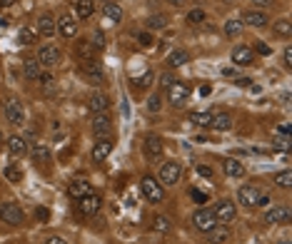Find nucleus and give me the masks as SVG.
Listing matches in <instances>:
<instances>
[{"instance_id":"f257e3e1","label":"nucleus","mask_w":292,"mask_h":244,"mask_svg":"<svg viewBox=\"0 0 292 244\" xmlns=\"http://www.w3.org/2000/svg\"><path fill=\"white\" fill-rule=\"evenodd\" d=\"M0 219L5 222V224H23V219H25V212L20 209V204H15V202H3L0 204Z\"/></svg>"},{"instance_id":"f03ea898","label":"nucleus","mask_w":292,"mask_h":244,"mask_svg":"<svg viewBox=\"0 0 292 244\" xmlns=\"http://www.w3.org/2000/svg\"><path fill=\"white\" fill-rule=\"evenodd\" d=\"M80 70H82V75L87 77V82H92V85H103L105 82V72H103V65L95 60H82L80 62Z\"/></svg>"},{"instance_id":"7ed1b4c3","label":"nucleus","mask_w":292,"mask_h":244,"mask_svg":"<svg viewBox=\"0 0 292 244\" xmlns=\"http://www.w3.org/2000/svg\"><path fill=\"white\" fill-rule=\"evenodd\" d=\"M140 187H143V194L147 197V202H162L165 199V187L157 182L155 177H143V182H140Z\"/></svg>"},{"instance_id":"20e7f679","label":"nucleus","mask_w":292,"mask_h":244,"mask_svg":"<svg viewBox=\"0 0 292 244\" xmlns=\"http://www.w3.org/2000/svg\"><path fill=\"white\" fill-rule=\"evenodd\" d=\"M180 177H182V165L180 162H165L162 167H160V184H177L180 182Z\"/></svg>"},{"instance_id":"39448f33","label":"nucleus","mask_w":292,"mask_h":244,"mask_svg":"<svg viewBox=\"0 0 292 244\" xmlns=\"http://www.w3.org/2000/svg\"><path fill=\"white\" fill-rule=\"evenodd\" d=\"M77 202V212L80 214H85V217H92V214H98L100 212V204H103V199L98 197V194H85V197H80V199H75Z\"/></svg>"},{"instance_id":"423d86ee","label":"nucleus","mask_w":292,"mask_h":244,"mask_svg":"<svg viewBox=\"0 0 292 244\" xmlns=\"http://www.w3.org/2000/svg\"><path fill=\"white\" fill-rule=\"evenodd\" d=\"M192 224H195V229H200V232H210V229L218 227V219H215L213 209H198V212L192 214Z\"/></svg>"},{"instance_id":"0eeeda50","label":"nucleus","mask_w":292,"mask_h":244,"mask_svg":"<svg viewBox=\"0 0 292 244\" xmlns=\"http://www.w3.org/2000/svg\"><path fill=\"white\" fill-rule=\"evenodd\" d=\"M167 97H170V102L175 105V107H182L185 102H187V97H190V87L185 85V82H172L170 87H167Z\"/></svg>"},{"instance_id":"6e6552de","label":"nucleus","mask_w":292,"mask_h":244,"mask_svg":"<svg viewBox=\"0 0 292 244\" xmlns=\"http://www.w3.org/2000/svg\"><path fill=\"white\" fill-rule=\"evenodd\" d=\"M5 120L10 122V125H23L25 122V107H23V102L20 100H8L5 102Z\"/></svg>"},{"instance_id":"1a4fd4ad","label":"nucleus","mask_w":292,"mask_h":244,"mask_svg":"<svg viewBox=\"0 0 292 244\" xmlns=\"http://www.w3.org/2000/svg\"><path fill=\"white\" fill-rule=\"evenodd\" d=\"M143 152H145V157L150 162L160 160V157H162V140H160L157 135H147L145 142H143Z\"/></svg>"},{"instance_id":"9d476101","label":"nucleus","mask_w":292,"mask_h":244,"mask_svg":"<svg viewBox=\"0 0 292 244\" xmlns=\"http://www.w3.org/2000/svg\"><path fill=\"white\" fill-rule=\"evenodd\" d=\"M260 194H262L260 187H255V184H242L240 192H237V202H242L245 207H255L257 199H260Z\"/></svg>"},{"instance_id":"9b49d317","label":"nucleus","mask_w":292,"mask_h":244,"mask_svg":"<svg viewBox=\"0 0 292 244\" xmlns=\"http://www.w3.org/2000/svg\"><path fill=\"white\" fill-rule=\"evenodd\" d=\"M213 214H215L218 224H230V222L235 219V214H237V212H235V204L225 199V202H220L218 207L213 209Z\"/></svg>"},{"instance_id":"f8f14e48","label":"nucleus","mask_w":292,"mask_h":244,"mask_svg":"<svg viewBox=\"0 0 292 244\" xmlns=\"http://www.w3.org/2000/svg\"><path fill=\"white\" fill-rule=\"evenodd\" d=\"M113 147H115V142H113L110 137H103V140H98V142L92 145V160H95V162H103V160H108V157H110V152H113Z\"/></svg>"},{"instance_id":"ddd939ff","label":"nucleus","mask_w":292,"mask_h":244,"mask_svg":"<svg viewBox=\"0 0 292 244\" xmlns=\"http://www.w3.org/2000/svg\"><path fill=\"white\" fill-rule=\"evenodd\" d=\"M38 62H40V65H45V67L58 65V62H60V50H58L55 45H43V48H40V53H38Z\"/></svg>"},{"instance_id":"4468645a","label":"nucleus","mask_w":292,"mask_h":244,"mask_svg":"<svg viewBox=\"0 0 292 244\" xmlns=\"http://www.w3.org/2000/svg\"><path fill=\"white\" fill-rule=\"evenodd\" d=\"M267 23H270V18L265 10H247L242 15V25H250V28H265Z\"/></svg>"},{"instance_id":"2eb2a0df","label":"nucleus","mask_w":292,"mask_h":244,"mask_svg":"<svg viewBox=\"0 0 292 244\" xmlns=\"http://www.w3.org/2000/svg\"><path fill=\"white\" fill-rule=\"evenodd\" d=\"M92 132H95L98 137H108V135L113 132V120H110V115L98 112L95 120H92Z\"/></svg>"},{"instance_id":"dca6fc26","label":"nucleus","mask_w":292,"mask_h":244,"mask_svg":"<svg viewBox=\"0 0 292 244\" xmlns=\"http://www.w3.org/2000/svg\"><path fill=\"white\" fill-rule=\"evenodd\" d=\"M265 222L267 224H287L290 222V209L287 207H272L265 212Z\"/></svg>"},{"instance_id":"f3484780","label":"nucleus","mask_w":292,"mask_h":244,"mask_svg":"<svg viewBox=\"0 0 292 244\" xmlns=\"http://www.w3.org/2000/svg\"><path fill=\"white\" fill-rule=\"evenodd\" d=\"M55 25H58V30H60L63 38H75L77 35V23H75L73 15H60V20Z\"/></svg>"},{"instance_id":"a211bd4d","label":"nucleus","mask_w":292,"mask_h":244,"mask_svg":"<svg viewBox=\"0 0 292 244\" xmlns=\"http://www.w3.org/2000/svg\"><path fill=\"white\" fill-rule=\"evenodd\" d=\"M8 152L13 155V157H23L25 152H28V142H25V137H20V135H13V137H8Z\"/></svg>"},{"instance_id":"6ab92c4d","label":"nucleus","mask_w":292,"mask_h":244,"mask_svg":"<svg viewBox=\"0 0 292 244\" xmlns=\"http://www.w3.org/2000/svg\"><path fill=\"white\" fill-rule=\"evenodd\" d=\"M232 62L235 65H252L255 62V53L247 45H240V48L232 50Z\"/></svg>"},{"instance_id":"aec40b11","label":"nucleus","mask_w":292,"mask_h":244,"mask_svg":"<svg viewBox=\"0 0 292 244\" xmlns=\"http://www.w3.org/2000/svg\"><path fill=\"white\" fill-rule=\"evenodd\" d=\"M103 13H105V18H108L110 23H120V20H123V8H120L115 0H105V3H103Z\"/></svg>"},{"instance_id":"412c9836","label":"nucleus","mask_w":292,"mask_h":244,"mask_svg":"<svg viewBox=\"0 0 292 244\" xmlns=\"http://www.w3.org/2000/svg\"><path fill=\"white\" fill-rule=\"evenodd\" d=\"M55 30H58L55 18H53V15H40V20H38V33H40V35H45V38H53V35H55Z\"/></svg>"},{"instance_id":"4be33fe9","label":"nucleus","mask_w":292,"mask_h":244,"mask_svg":"<svg viewBox=\"0 0 292 244\" xmlns=\"http://www.w3.org/2000/svg\"><path fill=\"white\" fill-rule=\"evenodd\" d=\"M92 189H90V182L87 180H73V182L68 184V194L73 197V199H80V197H85V194H90Z\"/></svg>"},{"instance_id":"5701e85b","label":"nucleus","mask_w":292,"mask_h":244,"mask_svg":"<svg viewBox=\"0 0 292 244\" xmlns=\"http://www.w3.org/2000/svg\"><path fill=\"white\" fill-rule=\"evenodd\" d=\"M87 105H90V110L98 115V112H105V110H108L110 100H108V95H103V92H92L90 100H87Z\"/></svg>"},{"instance_id":"b1692460","label":"nucleus","mask_w":292,"mask_h":244,"mask_svg":"<svg viewBox=\"0 0 292 244\" xmlns=\"http://www.w3.org/2000/svg\"><path fill=\"white\" fill-rule=\"evenodd\" d=\"M185 62H190V53L182 50V48H175V50L170 53V58H167V65H170V67H180V65H185Z\"/></svg>"},{"instance_id":"393cba45","label":"nucleus","mask_w":292,"mask_h":244,"mask_svg":"<svg viewBox=\"0 0 292 244\" xmlns=\"http://www.w3.org/2000/svg\"><path fill=\"white\" fill-rule=\"evenodd\" d=\"M213 127L220 130V132L232 130V115H230V112H218V115H213Z\"/></svg>"},{"instance_id":"a878e982","label":"nucleus","mask_w":292,"mask_h":244,"mask_svg":"<svg viewBox=\"0 0 292 244\" xmlns=\"http://www.w3.org/2000/svg\"><path fill=\"white\" fill-rule=\"evenodd\" d=\"M35 38H38V30L30 28V25H23L20 33H18V43L20 45H35Z\"/></svg>"},{"instance_id":"bb28decb","label":"nucleus","mask_w":292,"mask_h":244,"mask_svg":"<svg viewBox=\"0 0 292 244\" xmlns=\"http://www.w3.org/2000/svg\"><path fill=\"white\" fill-rule=\"evenodd\" d=\"M222 170H225L227 177H242V175H245V167H242V162H237V160H225V162H222Z\"/></svg>"},{"instance_id":"cd10ccee","label":"nucleus","mask_w":292,"mask_h":244,"mask_svg":"<svg viewBox=\"0 0 292 244\" xmlns=\"http://www.w3.org/2000/svg\"><path fill=\"white\" fill-rule=\"evenodd\" d=\"M23 72H25V77H28V80H38L43 70H40V62L30 58V60H25V62H23Z\"/></svg>"},{"instance_id":"c85d7f7f","label":"nucleus","mask_w":292,"mask_h":244,"mask_svg":"<svg viewBox=\"0 0 292 244\" xmlns=\"http://www.w3.org/2000/svg\"><path fill=\"white\" fill-rule=\"evenodd\" d=\"M92 10H95V0H77L75 3V13H77V18H90L92 15Z\"/></svg>"},{"instance_id":"c756f323","label":"nucleus","mask_w":292,"mask_h":244,"mask_svg":"<svg viewBox=\"0 0 292 244\" xmlns=\"http://www.w3.org/2000/svg\"><path fill=\"white\" fill-rule=\"evenodd\" d=\"M190 122L198 127H213V112H192Z\"/></svg>"},{"instance_id":"7c9ffc66","label":"nucleus","mask_w":292,"mask_h":244,"mask_svg":"<svg viewBox=\"0 0 292 244\" xmlns=\"http://www.w3.org/2000/svg\"><path fill=\"white\" fill-rule=\"evenodd\" d=\"M50 150H48V145H43V142H38L35 147H33V160H38V162H50Z\"/></svg>"},{"instance_id":"2f4dec72","label":"nucleus","mask_w":292,"mask_h":244,"mask_svg":"<svg viewBox=\"0 0 292 244\" xmlns=\"http://www.w3.org/2000/svg\"><path fill=\"white\" fill-rule=\"evenodd\" d=\"M208 234H210V242H213V244H222V242H227V239H230V229H225V224H222V227H215V229H210Z\"/></svg>"},{"instance_id":"473e14b6","label":"nucleus","mask_w":292,"mask_h":244,"mask_svg":"<svg viewBox=\"0 0 292 244\" xmlns=\"http://www.w3.org/2000/svg\"><path fill=\"white\" fill-rule=\"evenodd\" d=\"M242 28H245L242 20H235V18H232V20L225 23V35H227V38H237V35L242 33Z\"/></svg>"},{"instance_id":"72a5a7b5","label":"nucleus","mask_w":292,"mask_h":244,"mask_svg":"<svg viewBox=\"0 0 292 244\" xmlns=\"http://www.w3.org/2000/svg\"><path fill=\"white\" fill-rule=\"evenodd\" d=\"M38 80H40V87L45 90V95H53V92H55V77H53L50 72H40Z\"/></svg>"},{"instance_id":"f704fd0d","label":"nucleus","mask_w":292,"mask_h":244,"mask_svg":"<svg viewBox=\"0 0 292 244\" xmlns=\"http://www.w3.org/2000/svg\"><path fill=\"white\" fill-rule=\"evenodd\" d=\"M275 35H280V38H290L292 35V25L287 18H282V20L275 23Z\"/></svg>"},{"instance_id":"c9c22d12","label":"nucleus","mask_w":292,"mask_h":244,"mask_svg":"<svg viewBox=\"0 0 292 244\" xmlns=\"http://www.w3.org/2000/svg\"><path fill=\"white\" fill-rule=\"evenodd\" d=\"M170 217H165V214H160V217H155V222H152V229L155 232H170Z\"/></svg>"},{"instance_id":"e433bc0d","label":"nucleus","mask_w":292,"mask_h":244,"mask_svg":"<svg viewBox=\"0 0 292 244\" xmlns=\"http://www.w3.org/2000/svg\"><path fill=\"white\" fill-rule=\"evenodd\" d=\"M77 55H80L82 60H92V55H95V48H92L90 43H85V40H82V43L77 45Z\"/></svg>"},{"instance_id":"4c0bfd02","label":"nucleus","mask_w":292,"mask_h":244,"mask_svg":"<svg viewBox=\"0 0 292 244\" xmlns=\"http://www.w3.org/2000/svg\"><path fill=\"white\" fill-rule=\"evenodd\" d=\"M167 25V18L165 15H152L150 20H147V28L150 30H160V28H165Z\"/></svg>"},{"instance_id":"58836bf2","label":"nucleus","mask_w":292,"mask_h":244,"mask_svg":"<svg viewBox=\"0 0 292 244\" xmlns=\"http://www.w3.org/2000/svg\"><path fill=\"white\" fill-rule=\"evenodd\" d=\"M275 182L280 184V187H290V184H292V172H290V170L277 172V175H275Z\"/></svg>"},{"instance_id":"ea45409f","label":"nucleus","mask_w":292,"mask_h":244,"mask_svg":"<svg viewBox=\"0 0 292 244\" xmlns=\"http://www.w3.org/2000/svg\"><path fill=\"white\" fill-rule=\"evenodd\" d=\"M160 107H162L160 95H157V92H155V95H150V97H147V110H150V112H160Z\"/></svg>"},{"instance_id":"a19ab883","label":"nucleus","mask_w":292,"mask_h":244,"mask_svg":"<svg viewBox=\"0 0 292 244\" xmlns=\"http://www.w3.org/2000/svg\"><path fill=\"white\" fill-rule=\"evenodd\" d=\"M5 177H8L10 182H20V180H23V172H20L18 167L10 165V167H5Z\"/></svg>"},{"instance_id":"79ce46f5","label":"nucleus","mask_w":292,"mask_h":244,"mask_svg":"<svg viewBox=\"0 0 292 244\" xmlns=\"http://www.w3.org/2000/svg\"><path fill=\"white\" fill-rule=\"evenodd\" d=\"M90 45H92L95 50H103V48H105V35H103V30H98V33L92 35V40H90Z\"/></svg>"},{"instance_id":"37998d69","label":"nucleus","mask_w":292,"mask_h":244,"mask_svg":"<svg viewBox=\"0 0 292 244\" xmlns=\"http://www.w3.org/2000/svg\"><path fill=\"white\" fill-rule=\"evenodd\" d=\"M203 20H205V13L200 8H195V10L187 13V23H203Z\"/></svg>"},{"instance_id":"c03bdc74","label":"nucleus","mask_w":292,"mask_h":244,"mask_svg":"<svg viewBox=\"0 0 292 244\" xmlns=\"http://www.w3.org/2000/svg\"><path fill=\"white\" fill-rule=\"evenodd\" d=\"M275 147H277V150H290V135L277 137V140H275Z\"/></svg>"},{"instance_id":"a18cd8bd","label":"nucleus","mask_w":292,"mask_h":244,"mask_svg":"<svg viewBox=\"0 0 292 244\" xmlns=\"http://www.w3.org/2000/svg\"><path fill=\"white\" fill-rule=\"evenodd\" d=\"M190 197H192L198 204H205V202H208V194H205V192H200V189H190Z\"/></svg>"},{"instance_id":"49530a36","label":"nucleus","mask_w":292,"mask_h":244,"mask_svg":"<svg viewBox=\"0 0 292 244\" xmlns=\"http://www.w3.org/2000/svg\"><path fill=\"white\" fill-rule=\"evenodd\" d=\"M138 40H140V45H143V48H150V45H152V35H150V33H140V35H138Z\"/></svg>"},{"instance_id":"de8ad7c7","label":"nucleus","mask_w":292,"mask_h":244,"mask_svg":"<svg viewBox=\"0 0 292 244\" xmlns=\"http://www.w3.org/2000/svg\"><path fill=\"white\" fill-rule=\"evenodd\" d=\"M35 217H38L40 222H48V217H50V212H48L45 207H38V209H35Z\"/></svg>"},{"instance_id":"09e8293b","label":"nucleus","mask_w":292,"mask_h":244,"mask_svg":"<svg viewBox=\"0 0 292 244\" xmlns=\"http://www.w3.org/2000/svg\"><path fill=\"white\" fill-rule=\"evenodd\" d=\"M282 62H285V67H292V48L290 45H287L285 53H282Z\"/></svg>"},{"instance_id":"8fccbe9b","label":"nucleus","mask_w":292,"mask_h":244,"mask_svg":"<svg viewBox=\"0 0 292 244\" xmlns=\"http://www.w3.org/2000/svg\"><path fill=\"white\" fill-rule=\"evenodd\" d=\"M172 82H175V77H172L170 72H165V75H162V82H160V85H162V87H170Z\"/></svg>"},{"instance_id":"3c124183","label":"nucleus","mask_w":292,"mask_h":244,"mask_svg":"<svg viewBox=\"0 0 292 244\" xmlns=\"http://www.w3.org/2000/svg\"><path fill=\"white\" fill-rule=\"evenodd\" d=\"M198 175H203V177H208V180H210V177H213V170H210V167H205V165H200V167H198Z\"/></svg>"},{"instance_id":"603ef678","label":"nucleus","mask_w":292,"mask_h":244,"mask_svg":"<svg viewBox=\"0 0 292 244\" xmlns=\"http://www.w3.org/2000/svg\"><path fill=\"white\" fill-rule=\"evenodd\" d=\"M257 53H260V55H270L272 50H270V45H265V43H257Z\"/></svg>"},{"instance_id":"864d4df0","label":"nucleus","mask_w":292,"mask_h":244,"mask_svg":"<svg viewBox=\"0 0 292 244\" xmlns=\"http://www.w3.org/2000/svg\"><path fill=\"white\" fill-rule=\"evenodd\" d=\"M150 80H152V72H145V75L138 80V85H140V87H145V85H150Z\"/></svg>"},{"instance_id":"5fc2aeb1","label":"nucleus","mask_w":292,"mask_h":244,"mask_svg":"<svg viewBox=\"0 0 292 244\" xmlns=\"http://www.w3.org/2000/svg\"><path fill=\"white\" fill-rule=\"evenodd\" d=\"M252 3H255L257 8H270V5H272V0H252Z\"/></svg>"},{"instance_id":"6e6d98bb","label":"nucleus","mask_w":292,"mask_h":244,"mask_svg":"<svg viewBox=\"0 0 292 244\" xmlns=\"http://www.w3.org/2000/svg\"><path fill=\"white\" fill-rule=\"evenodd\" d=\"M45 244H68V242H65L63 237H50V239H48Z\"/></svg>"},{"instance_id":"4d7b16f0","label":"nucleus","mask_w":292,"mask_h":244,"mask_svg":"<svg viewBox=\"0 0 292 244\" xmlns=\"http://www.w3.org/2000/svg\"><path fill=\"white\" fill-rule=\"evenodd\" d=\"M210 92H213V87H210V85H203V87H200V95H203V97H208Z\"/></svg>"},{"instance_id":"13d9d810","label":"nucleus","mask_w":292,"mask_h":244,"mask_svg":"<svg viewBox=\"0 0 292 244\" xmlns=\"http://www.w3.org/2000/svg\"><path fill=\"white\" fill-rule=\"evenodd\" d=\"M250 82H252V80H247V77H240V80H237V85H240V87H247Z\"/></svg>"},{"instance_id":"bf43d9fd","label":"nucleus","mask_w":292,"mask_h":244,"mask_svg":"<svg viewBox=\"0 0 292 244\" xmlns=\"http://www.w3.org/2000/svg\"><path fill=\"white\" fill-rule=\"evenodd\" d=\"M15 0H0V10H5V8H10Z\"/></svg>"},{"instance_id":"052dcab7","label":"nucleus","mask_w":292,"mask_h":244,"mask_svg":"<svg viewBox=\"0 0 292 244\" xmlns=\"http://www.w3.org/2000/svg\"><path fill=\"white\" fill-rule=\"evenodd\" d=\"M280 135H290V125H280Z\"/></svg>"},{"instance_id":"680f3d73","label":"nucleus","mask_w":292,"mask_h":244,"mask_svg":"<svg viewBox=\"0 0 292 244\" xmlns=\"http://www.w3.org/2000/svg\"><path fill=\"white\" fill-rule=\"evenodd\" d=\"M172 5H180V0H172Z\"/></svg>"}]
</instances>
